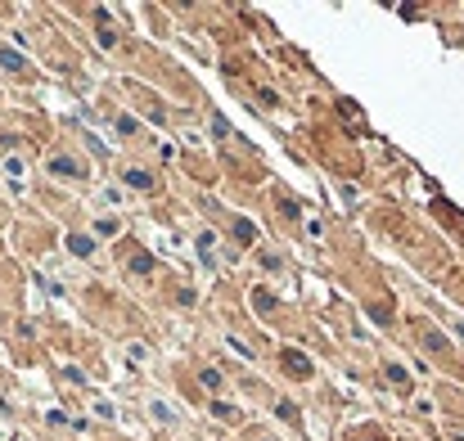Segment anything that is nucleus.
I'll use <instances>...</instances> for the list:
<instances>
[{
	"label": "nucleus",
	"mask_w": 464,
	"mask_h": 441,
	"mask_svg": "<svg viewBox=\"0 0 464 441\" xmlns=\"http://www.w3.org/2000/svg\"><path fill=\"white\" fill-rule=\"evenodd\" d=\"M68 248H72V257H91V252H95V243H91L86 235H72V239H68Z\"/></svg>",
	"instance_id": "20e7f679"
},
{
	"label": "nucleus",
	"mask_w": 464,
	"mask_h": 441,
	"mask_svg": "<svg viewBox=\"0 0 464 441\" xmlns=\"http://www.w3.org/2000/svg\"><path fill=\"white\" fill-rule=\"evenodd\" d=\"M352 441H374V437H352Z\"/></svg>",
	"instance_id": "ddd939ff"
},
{
	"label": "nucleus",
	"mask_w": 464,
	"mask_h": 441,
	"mask_svg": "<svg viewBox=\"0 0 464 441\" xmlns=\"http://www.w3.org/2000/svg\"><path fill=\"white\" fill-rule=\"evenodd\" d=\"M460 338H464V324H460Z\"/></svg>",
	"instance_id": "4468645a"
},
{
	"label": "nucleus",
	"mask_w": 464,
	"mask_h": 441,
	"mask_svg": "<svg viewBox=\"0 0 464 441\" xmlns=\"http://www.w3.org/2000/svg\"><path fill=\"white\" fill-rule=\"evenodd\" d=\"M424 347H429V351H446V338L442 334H424Z\"/></svg>",
	"instance_id": "1a4fd4ad"
},
{
	"label": "nucleus",
	"mask_w": 464,
	"mask_h": 441,
	"mask_svg": "<svg viewBox=\"0 0 464 441\" xmlns=\"http://www.w3.org/2000/svg\"><path fill=\"white\" fill-rule=\"evenodd\" d=\"M388 378H393L397 387H410V378H406V370H397V365H388Z\"/></svg>",
	"instance_id": "9b49d317"
},
{
	"label": "nucleus",
	"mask_w": 464,
	"mask_h": 441,
	"mask_svg": "<svg viewBox=\"0 0 464 441\" xmlns=\"http://www.w3.org/2000/svg\"><path fill=\"white\" fill-rule=\"evenodd\" d=\"M153 419H163V423H176V414L163 406V401H153Z\"/></svg>",
	"instance_id": "9d476101"
},
{
	"label": "nucleus",
	"mask_w": 464,
	"mask_h": 441,
	"mask_svg": "<svg viewBox=\"0 0 464 441\" xmlns=\"http://www.w3.org/2000/svg\"><path fill=\"white\" fill-rule=\"evenodd\" d=\"M235 235L243 243H253V239H257V225H253V220H235Z\"/></svg>",
	"instance_id": "0eeeda50"
},
{
	"label": "nucleus",
	"mask_w": 464,
	"mask_h": 441,
	"mask_svg": "<svg viewBox=\"0 0 464 441\" xmlns=\"http://www.w3.org/2000/svg\"><path fill=\"white\" fill-rule=\"evenodd\" d=\"M0 64H5L9 72H23V59H18L14 50H0Z\"/></svg>",
	"instance_id": "6e6552de"
},
{
	"label": "nucleus",
	"mask_w": 464,
	"mask_h": 441,
	"mask_svg": "<svg viewBox=\"0 0 464 441\" xmlns=\"http://www.w3.org/2000/svg\"><path fill=\"white\" fill-rule=\"evenodd\" d=\"M122 180H127L131 189H153V176H149V171H136V167H131V171H127Z\"/></svg>",
	"instance_id": "7ed1b4c3"
},
{
	"label": "nucleus",
	"mask_w": 464,
	"mask_h": 441,
	"mask_svg": "<svg viewBox=\"0 0 464 441\" xmlns=\"http://www.w3.org/2000/svg\"><path fill=\"white\" fill-rule=\"evenodd\" d=\"M275 414H279V419H289V423H298V419H302L293 401H275Z\"/></svg>",
	"instance_id": "39448f33"
},
{
	"label": "nucleus",
	"mask_w": 464,
	"mask_h": 441,
	"mask_svg": "<svg viewBox=\"0 0 464 441\" xmlns=\"http://www.w3.org/2000/svg\"><path fill=\"white\" fill-rule=\"evenodd\" d=\"M203 387H221V374H216V370H203Z\"/></svg>",
	"instance_id": "f8f14e48"
},
{
	"label": "nucleus",
	"mask_w": 464,
	"mask_h": 441,
	"mask_svg": "<svg viewBox=\"0 0 464 441\" xmlns=\"http://www.w3.org/2000/svg\"><path fill=\"white\" fill-rule=\"evenodd\" d=\"M253 302H257V311H275V293L271 288H257V293H253Z\"/></svg>",
	"instance_id": "423d86ee"
},
{
	"label": "nucleus",
	"mask_w": 464,
	"mask_h": 441,
	"mask_svg": "<svg viewBox=\"0 0 464 441\" xmlns=\"http://www.w3.org/2000/svg\"><path fill=\"white\" fill-rule=\"evenodd\" d=\"M284 365H289V374H298V378H307V374H311V360H307V356H298V351H284Z\"/></svg>",
	"instance_id": "f03ea898"
},
{
	"label": "nucleus",
	"mask_w": 464,
	"mask_h": 441,
	"mask_svg": "<svg viewBox=\"0 0 464 441\" xmlns=\"http://www.w3.org/2000/svg\"><path fill=\"white\" fill-rule=\"evenodd\" d=\"M50 171H54V176H68V180L86 176V167H81L77 158H50Z\"/></svg>",
	"instance_id": "f257e3e1"
}]
</instances>
